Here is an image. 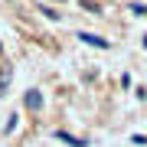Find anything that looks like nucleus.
I'll return each instance as SVG.
<instances>
[{"mask_svg": "<svg viewBox=\"0 0 147 147\" xmlns=\"http://www.w3.org/2000/svg\"><path fill=\"white\" fill-rule=\"evenodd\" d=\"M79 39L85 42V46H98V49H108V46H111L108 39H101V36H95V33H79Z\"/></svg>", "mask_w": 147, "mask_h": 147, "instance_id": "1", "label": "nucleus"}, {"mask_svg": "<svg viewBox=\"0 0 147 147\" xmlns=\"http://www.w3.org/2000/svg\"><path fill=\"white\" fill-rule=\"evenodd\" d=\"M10 82H13V69H10V65H0V98L7 95Z\"/></svg>", "mask_w": 147, "mask_h": 147, "instance_id": "2", "label": "nucleus"}, {"mask_svg": "<svg viewBox=\"0 0 147 147\" xmlns=\"http://www.w3.org/2000/svg\"><path fill=\"white\" fill-rule=\"evenodd\" d=\"M13 127H16V115H10V121H7V127H3V131H7V134H13Z\"/></svg>", "mask_w": 147, "mask_h": 147, "instance_id": "5", "label": "nucleus"}, {"mask_svg": "<svg viewBox=\"0 0 147 147\" xmlns=\"http://www.w3.org/2000/svg\"><path fill=\"white\" fill-rule=\"evenodd\" d=\"M23 105H26L30 111H39V105H42V95L33 88V92H26V98H23Z\"/></svg>", "mask_w": 147, "mask_h": 147, "instance_id": "3", "label": "nucleus"}, {"mask_svg": "<svg viewBox=\"0 0 147 147\" xmlns=\"http://www.w3.org/2000/svg\"><path fill=\"white\" fill-rule=\"evenodd\" d=\"M56 137H59V141H62V144H69V147H88V144L82 141V137H72V134H65V131H59Z\"/></svg>", "mask_w": 147, "mask_h": 147, "instance_id": "4", "label": "nucleus"}]
</instances>
